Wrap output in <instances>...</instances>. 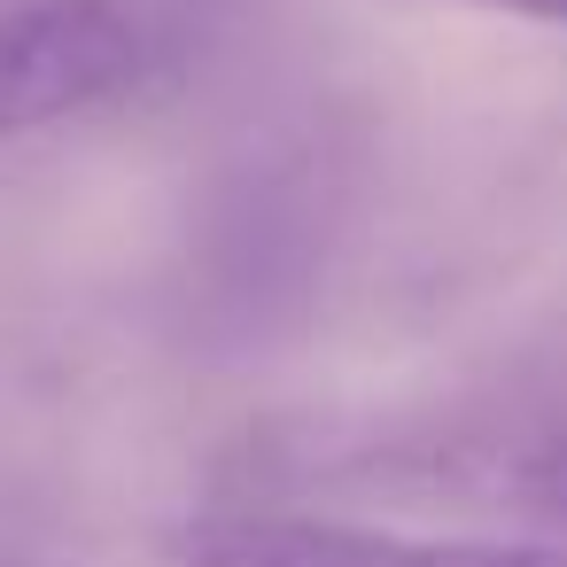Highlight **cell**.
<instances>
[{
    "label": "cell",
    "mask_w": 567,
    "mask_h": 567,
    "mask_svg": "<svg viewBox=\"0 0 567 567\" xmlns=\"http://www.w3.org/2000/svg\"><path fill=\"white\" fill-rule=\"evenodd\" d=\"M241 482L257 505H381L482 536H567V389L528 381L265 435Z\"/></svg>",
    "instance_id": "obj_1"
},
{
    "label": "cell",
    "mask_w": 567,
    "mask_h": 567,
    "mask_svg": "<svg viewBox=\"0 0 567 567\" xmlns=\"http://www.w3.org/2000/svg\"><path fill=\"white\" fill-rule=\"evenodd\" d=\"M179 567H567V536L381 528L327 505H203L172 528Z\"/></svg>",
    "instance_id": "obj_2"
},
{
    "label": "cell",
    "mask_w": 567,
    "mask_h": 567,
    "mask_svg": "<svg viewBox=\"0 0 567 567\" xmlns=\"http://www.w3.org/2000/svg\"><path fill=\"white\" fill-rule=\"evenodd\" d=\"M148 71V32L125 0H0V141L71 125Z\"/></svg>",
    "instance_id": "obj_3"
},
{
    "label": "cell",
    "mask_w": 567,
    "mask_h": 567,
    "mask_svg": "<svg viewBox=\"0 0 567 567\" xmlns=\"http://www.w3.org/2000/svg\"><path fill=\"white\" fill-rule=\"evenodd\" d=\"M451 9H489V17H520V24H567V0H451Z\"/></svg>",
    "instance_id": "obj_4"
}]
</instances>
